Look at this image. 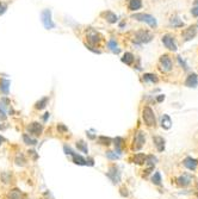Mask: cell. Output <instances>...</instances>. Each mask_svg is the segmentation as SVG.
<instances>
[{
    "mask_svg": "<svg viewBox=\"0 0 198 199\" xmlns=\"http://www.w3.org/2000/svg\"><path fill=\"white\" fill-rule=\"evenodd\" d=\"M86 39H87V43H86V47L91 50H93L94 47H98L103 41V36L98 32V31L93 30V29H88L87 32H86Z\"/></svg>",
    "mask_w": 198,
    "mask_h": 199,
    "instance_id": "1",
    "label": "cell"
},
{
    "mask_svg": "<svg viewBox=\"0 0 198 199\" xmlns=\"http://www.w3.org/2000/svg\"><path fill=\"white\" fill-rule=\"evenodd\" d=\"M142 118H143L147 127H154L156 124L154 111L150 109L149 106H144L143 107V110H142Z\"/></svg>",
    "mask_w": 198,
    "mask_h": 199,
    "instance_id": "2",
    "label": "cell"
},
{
    "mask_svg": "<svg viewBox=\"0 0 198 199\" xmlns=\"http://www.w3.org/2000/svg\"><path fill=\"white\" fill-rule=\"evenodd\" d=\"M153 38V35L147 30L136 31L134 35V41L136 43H149Z\"/></svg>",
    "mask_w": 198,
    "mask_h": 199,
    "instance_id": "3",
    "label": "cell"
},
{
    "mask_svg": "<svg viewBox=\"0 0 198 199\" xmlns=\"http://www.w3.org/2000/svg\"><path fill=\"white\" fill-rule=\"evenodd\" d=\"M132 18L138 20V22H144L147 24H149L152 28H156L158 26V23H156V19L150 16V14H147V13H136L132 16Z\"/></svg>",
    "mask_w": 198,
    "mask_h": 199,
    "instance_id": "4",
    "label": "cell"
},
{
    "mask_svg": "<svg viewBox=\"0 0 198 199\" xmlns=\"http://www.w3.org/2000/svg\"><path fill=\"white\" fill-rule=\"evenodd\" d=\"M41 20H42L43 25H44V28L47 30H50V29L55 28V23L51 20V11L48 10V8H45V10L42 11V13H41Z\"/></svg>",
    "mask_w": 198,
    "mask_h": 199,
    "instance_id": "5",
    "label": "cell"
},
{
    "mask_svg": "<svg viewBox=\"0 0 198 199\" xmlns=\"http://www.w3.org/2000/svg\"><path fill=\"white\" fill-rule=\"evenodd\" d=\"M106 176H108L114 184H118L120 181V169H118V167H117L116 165L109 166V169H108V172H106Z\"/></svg>",
    "mask_w": 198,
    "mask_h": 199,
    "instance_id": "6",
    "label": "cell"
},
{
    "mask_svg": "<svg viewBox=\"0 0 198 199\" xmlns=\"http://www.w3.org/2000/svg\"><path fill=\"white\" fill-rule=\"evenodd\" d=\"M159 66H160L161 72H163V73L171 72V69H172V67H173L171 57L166 54L162 55L161 57H160V60H159Z\"/></svg>",
    "mask_w": 198,
    "mask_h": 199,
    "instance_id": "7",
    "label": "cell"
},
{
    "mask_svg": "<svg viewBox=\"0 0 198 199\" xmlns=\"http://www.w3.org/2000/svg\"><path fill=\"white\" fill-rule=\"evenodd\" d=\"M43 124H41V123H38V122H32V123H30L28 127H26V131L30 134V135H34V136H36V137H38V136H41L43 133Z\"/></svg>",
    "mask_w": 198,
    "mask_h": 199,
    "instance_id": "8",
    "label": "cell"
},
{
    "mask_svg": "<svg viewBox=\"0 0 198 199\" xmlns=\"http://www.w3.org/2000/svg\"><path fill=\"white\" fill-rule=\"evenodd\" d=\"M146 143V137H144V134L142 131H138L136 133L134 141H132V150H140Z\"/></svg>",
    "mask_w": 198,
    "mask_h": 199,
    "instance_id": "9",
    "label": "cell"
},
{
    "mask_svg": "<svg viewBox=\"0 0 198 199\" xmlns=\"http://www.w3.org/2000/svg\"><path fill=\"white\" fill-rule=\"evenodd\" d=\"M162 43H163V45L167 49H169V50H172V51H175V50H177V44H175L173 37L171 36V35H163V36H162Z\"/></svg>",
    "mask_w": 198,
    "mask_h": 199,
    "instance_id": "10",
    "label": "cell"
},
{
    "mask_svg": "<svg viewBox=\"0 0 198 199\" xmlns=\"http://www.w3.org/2000/svg\"><path fill=\"white\" fill-rule=\"evenodd\" d=\"M196 32H197V25H192L190 28H187L183 31V38L184 41H190L193 37L196 36Z\"/></svg>",
    "mask_w": 198,
    "mask_h": 199,
    "instance_id": "11",
    "label": "cell"
},
{
    "mask_svg": "<svg viewBox=\"0 0 198 199\" xmlns=\"http://www.w3.org/2000/svg\"><path fill=\"white\" fill-rule=\"evenodd\" d=\"M7 198L8 199H25L26 194L24 192H22L18 188H11L8 193H7Z\"/></svg>",
    "mask_w": 198,
    "mask_h": 199,
    "instance_id": "12",
    "label": "cell"
},
{
    "mask_svg": "<svg viewBox=\"0 0 198 199\" xmlns=\"http://www.w3.org/2000/svg\"><path fill=\"white\" fill-rule=\"evenodd\" d=\"M100 16H102L108 23H110V24H115V23L118 20V17H117L112 11H104Z\"/></svg>",
    "mask_w": 198,
    "mask_h": 199,
    "instance_id": "13",
    "label": "cell"
},
{
    "mask_svg": "<svg viewBox=\"0 0 198 199\" xmlns=\"http://www.w3.org/2000/svg\"><path fill=\"white\" fill-rule=\"evenodd\" d=\"M185 85L187 87H192V88H195V87H197L198 86V75L197 74H190L187 79H186L185 81Z\"/></svg>",
    "mask_w": 198,
    "mask_h": 199,
    "instance_id": "14",
    "label": "cell"
},
{
    "mask_svg": "<svg viewBox=\"0 0 198 199\" xmlns=\"http://www.w3.org/2000/svg\"><path fill=\"white\" fill-rule=\"evenodd\" d=\"M197 165H198V161L196 159L186 157L185 160H184V166H185L186 168L190 169V170H195V169L197 168Z\"/></svg>",
    "mask_w": 198,
    "mask_h": 199,
    "instance_id": "15",
    "label": "cell"
},
{
    "mask_svg": "<svg viewBox=\"0 0 198 199\" xmlns=\"http://www.w3.org/2000/svg\"><path fill=\"white\" fill-rule=\"evenodd\" d=\"M114 142H115V149H116V153H117L118 155H120L126 141H124L123 137H116V139H114Z\"/></svg>",
    "mask_w": 198,
    "mask_h": 199,
    "instance_id": "16",
    "label": "cell"
},
{
    "mask_svg": "<svg viewBox=\"0 0 198 199\" xmlns=\"http://www.w3.org/2000/svg\"><path fill=\"white\" fill-rule=\"evenodd\" d=\"M142 7V1L141 0H129L128 4V8L130 11H137Z\"/></svg>",
    "mask_w": 198,
    "mask_h": 199,
    "instance_id": "17",
    "label": "cell"
},
{
    "mask_svg": "<svg viewBox=\"0 0 198 199\" xmlns=\"http://www.w3.org/2000/svg\"><path fill=\"white\" fill-rule=\"evenodd\" d=\"M190 182H191V176L190 175H183V176H179L178 179H177V184L179 185V186H183L185 187L187 185H190Z\"/></svg>",
    "mask_w": 198,
    "mask_h": 199,
    "instance_id": "18",
    "label": "cell"
},
{
    "mask_svg": "<svg viewBox=\"0 0 198 199\" xmlns=\"http://www.w3.org/2000/svg\"><path fill=\"white\" fill-rule=\"evenodd\" d=\"M153 141H154V144H155L156 149L159 151H162L165 149V139H162V137H160V136H155V137L153 139Z\"/></svg>",
    "mask_w": 198,
    "mask_h": 199,
    "instance_id": "19",
    "label": "cell"
},
{
    "mask_svg": "<svg viewBox=\"0 0 198 199\" xmlns=\"http://www.w3.org/2000/svg\"><path fill=\"white\" fill-rule=\"evenodd\" d=\"M161 127L163 129H166V130L171 129V127H172V119H171V117L168 115H163L161 117Z\"/></svg>",
    "mask_w": 198,
    "mask_h": 199,
    "instance_id": "20",
    "label": "cell"
},
{
    "mask_svg": "<svg viewBox=\"0 0 198 199\" xmlns=\"http://www.w3.org/2000/svg\"><path fill=\"white\" fill-rule=\"evenodd\" d=\"M146 160H147V156L144 155V154H135L134 155V157H132V162L136 163V165H143V163H146Z\"/></svg>",
    "mask_w": 198,
    "mask_h": 199,
    "instance_id": "21",
    "label": "cell"
},
{
    "mask_svg": "<svg viewBox=\"0 0 198 199\" xmlns=\"http://www.w3.org/2000/svg\"><path fill=\"white\" fill-rule=\"evenodd\" d=\"M72 157H73V162L75 163V165H79V166H86V159L83 157L81 155L74 153L72 155Z\"/></svg>",
    "mask_w": 198,
    "mask_h": 199,
    "instance_id": "22",
    "label": "cell"
},
{
    "mask_svg": "<svg viewBox=\"0 0 198 199\" xmlns=\"http://www.w3.org/2000/svg\"><path fill=\"white\" fill-rule=\"evenodd\" d=\"M8 87H10V81L6 80V79L0 78V91H1L4 94H7V93H8Z\"/></svg>",
    "mask_w": 198,
    "mask_h": 199,
    "instance_id": "23",
    "label": "cell"
},
{
    "mask_svg": "<svg viewBox=\"0 0 198 199\" xmlns=\"http://www.w3.org/2000/svg\"><path fill=\"white\" fill-rule=\"evenodd\" d=\"M49 98L48 97H43L42 99H40L36 104H35V109L36 110H43L47 105H48Z\"/></svg>",
    "mask_w": 198,
    "mask_h": 199,
    "instance_id": "24",
    "label": "cell"
},
{
    "mask_svg": "<svg viewBox=\"0 0 198 199\" xmlns=\"http://www.w3.org/2000/svg\"><path fill=\"white\" fill-rule=\"evenodd\" d=\"M134 60H135V57H134V55L131 53H126L123 55V57H122V62H124L128 66H131Z\"/></svg>",
    "mask_w": 198,
    "mask_h": 199,
    "instance_id": "25",
    "label": "cell"
},
{
    "mask_svg": "<svg viewBox=\"0 0 198 199\" xmlns=\"http://www.w3.org/2000/svg\"><path fill=\"white\" fill-rule=\"evenodd\" d=\"M14 162H16V165H18V166H25L26 165V160H25V156L23 153H18L17 155H16V157H14Z\"/></svg>",
    "mask_w": 198,
    "mask_h": 199,
    "instance_id": "26",
    "label": "cell"
},
{
    "mask_svg": "<svg viewBox=\"0 0 198 199\" xmlns=\"http://www.w3.org/2000/svg\"><path fill=\"white\" fill-rule=\"evenodd\" d=\"M77 148H78V150L83 151L85 154H87L88 153V147H87V143L83 141V139H80V141H77Z\"/></svg>",
    "mask_w": 198,
    "mask_h": 199,
    "instance_id": "27",
    "label": "cell"
},
{
    "mask_svg": "<svg viewBox=\"0 0 198 199\" xmlns=\"http://www.w3.org/2000/svg\"><path fill=\"white\" fill-rule=\"evenodd\" d=\"M108 48L110 49L112 53H115V54H118L120 51V49L117 48V42H116V39H114V38H111L108 42Z\"/></svg>",
    "mask_w": 198,
    "mask_h": 199,
    "instance_id": "28",
    "label": "cell"
},
{
    "mask_svg": "<svg viewBox=\"0 0 198 199\" xmlns=\"http://www.w3.org/2000/svg\"><path fill=\"white\" fill-rule=\"evenodd\" d=\"M143 80L147 81V82H153V84H156L159 81V79L155 74H150V73H146L143 75Z\"/></svg>",
    "mask_w": 198,
    "mask_h": 199,
    "instance_id": "29",
    "label": "cell"
},
{
    "mask_svg": "<svg viewBox=\"0 0 198 199\" xmlns=\"http://www.w3.org/2000/svg\"><path fill=\"white\" fill-rule=\"evenodd\" d=\"M23 141H24L25 144H28V145H36L37 144V141L35 139L30 137L29 134H23Z\"/></svg>",
    "mask_w": 198,
    "mask_h": 199,
    "instance_id": "30",
    "label": "cell"
},
{
    "mask_svg": "<svg viewBox=\"0 0 198 199\" xmlns=\"http://www.w3.org/2000/svg\"><path fill=\"white\" fill-rule=\"evenodd\" d=\"M0 179H1V181L4 184H10L11 180H12V175H11V173H8V172H4V173H1V175H0Z\"/></svg>",
    "mask_w": 198,
    "mask_h": 199,
    "instance_id": "31",
    "label": "cell"
},
{
    "mask_svg": "<svg viewBox=\"0 0 198 199\" xmlns=\"http://www.w3.org/2000/svg\"><path fill=\"white\" fill-rule=\"evenodd\" d=\"M112 142V139L110 137H106V136H99L98 137V143L102 145H110Z\"/></svg>",
    "mask_w": 198,
    "mask_h": 199,
    "instance_id": "32",
    "label": "cell"
},
{
    "mask_svg": "<svg viewBox=\"0 0 198 199\" xmlns=\"http://www.w3.org/2000/svg\"><path fill=\"white\" fill-rule=\"evenodd\" d=\"M152 181H153V184H154V185H160V184H161V175H160L159 172L154 173L153 178H152Z\"/></svg>",
    "mask_w": 198,
    "mask_h": 199,
    "instance_id": "33",
    "label": "cell"
},
{
    "mask_svg": "<svg viewBox=\"0 0 198 199\" xmlns=\"http://www.w3.org/2000/svg\"><path fill=\"white\" fill-rule=\"evenodd\" d=\"M158 161V159L154 157L153 155H149V156H147V160H146V163L147 165H149V167H154V165Z\"/></svg>",
    "mask_w": 198,
    "mask_h": 199,
    "instance_id": "34",
    "label": "cell"
},
{
    "mask_svg": "<svg viewBox=\"0 0 198 199\" xmlns=\"http://www.w3.org/2000/svg\"><path fill=\"white\" fill-rule=\"evenodd\" d=\"M120 156V155L116 154V153H114V151H106V157H108L109 160H118Z\"/></svg>",
    "mask_w": 198,
    "mask_h": 199,
    "instance_id": "35",
    "label": "cell"
},
{
    "mask_svg": "<svg viewBox=\"0 0 198 199\" xmlns=\"http://www.w3.org/2000/svg\"><path fill=\"white\" fill-rule=\"evenodd\" d=\"M57 130H59L60 133H67V131H68V128H67L65 124L60 123V124H57Z\"/></svg>",
    "mask_w": 198,
    "mask_h": 199,
    "instance_id": "36",
    "label": "cell"
},
{
    "mask_svg": "<svg viewBox=\"0 0 198 199\" xmlns=\"http://www.w3.org/2000/svg\"><path fill=\"white\" fill-rule=\"evenodd\" d=\"M171 23H172L174 26H183V23L179 22V19L177 18V17H174V18L171 19Z\"/></svg>",
    "mask_w": 198,
    "mask_h": 199,
    "instance_id": "37",
    "label": "cell"
},
{
    "mask_svg": "<svg viewBox=\"0 0 198 199\" xmlns=\"http://www.w3.org/2000/svg\"><path fill=\"white\" fill-rule=\"evenodd\" d=\"M6 10H7V4L6 3H1V1H0V16H1L3 13H5Z\"/></svg>",
    "mask_w": 198,
    "mask_h": 199,
    "instance_id": "38",
    "label": "cell"
},
{
    "mask_svg": "<svg viewBox=\"0 0 198 199\" xmlns=\"http://www.w3.org/2000/svg\"><path fill=\"white\" fill-rule=\"evenodd\" d=\"M120 196H122V197H128V196H129V192H128V188H126V187H122V188H120Z\"/></svg>",
    "mask_w": 198,
    "mask_h": 199,
    "instance_id": "39",
    "label": "cell"
},
{
    "mask_svg": "<svg viewBox=\"0 0 198 199\" xmlns=\"http://www.w3.org/2000/svg\"><path fill=\"white\" fill-rule=\"evenodd\" d=\"M63 150H65V153H66L67 155H73V154H74V151H73L68 145H65V147H63Z\"/></svg>",
    "mask_w": 198,
    "mask_h": 199,
    "instance_id": "40",
    "label": "cell"
},
{
    "mask_svg": "<svg viewBox=\"0 0 198 199\" xmlns=\"http://www.w3.org/2000/svg\"><path fill=\"white\" fill-rule=\"evenodd\" d=\"M6 118H7V116L6 113H5V110L0 109V119H1V121H6Z\"/></svg>",
    "mask_w": 198,
    "mask_h": 199,
    "instance_id": "41",
    "label": "cell"
},
{
    "mask_svg": "<svg viewBox=\"0 0 198 199\" xmlns=\"http://www.w3.org/2000/svg\"><path fill=\"white\" fill-rule=\"evenodd\" d=\"M86 166H94V160L92 157H87L86 159Z\"/></svg>",
    "mask_w": 198,
    "mask_h": 199,
    "instance_id": "42",
    "label": "cell"
},
{
    "mask_svg": "<svg viewBox=\"0 0 198 199\" xmlns=\"http://www.w3.org/2000/svg\"><path fill=\"white\" fill-rule=\"evenodd\" d=\"M28 153H29V155H31V156H32V159H34V160H37V159H38V155L36 154V151H35V150H29Z\"/></svg>",
    "mask_w": 198,
    "mask_h": 199,
    "instance_id": "43",
    "label": "cell"
},
{
    "mask_svg": "<svg viewBox=\"0 0 198 199\" xmlns=\"http://www.w3.org/2000/svg\"><path fill=\"white\" fill-rule=\"evenodd\" d=\"M191 13H192V16H195V17H198V6L193 7V8L191 10Z\"/></svg>",
    "mask_w": 198,
    "mask_h": 199,
    "instance_id": "44",
    "label": "cell"
},
{
    "mask_svg": "<svg viewBox=\"0 0 198 199\" xmlns=\"http://www.w3.org/2000/svg\"><path fill=\"white\" fill-rule=\"evenodd\" d=\"M163 100H165V96H162V94H160V96L156 98V102H158V103H161Z\"/></svg>",
    "mask_w": 198,
    "mask_h": 199,
    "instance_id": "45",
    "label": "cell"
},
{
    "mask_svg": "<svg viewBox=\"0 0 198 199\" xmlns=\"http://www.w3.org/2000/svg\"><path fill=\"white\" fill-rule=\"evenodd\" d=\"M178 61H179V63L181 65V66H184V68H185V69H187V66H186L185 62H184V61L181 60V57H178Z\"/></svg>",
    "mask_w": 198,
    "mask_h": 199,
    "instance_id": "46",
    "label": "cell"
},
{
    "mask_svg": "<svg viewBox=\"0 0 198 199\" xmlns=\"http://www.w3.org/2000/svg\"><path fill=\"white\" fill-rule=\"evenodd\" d=\"M49 116H50V113H49V112H45V113H44V116H43V122L48 121Z\"/></svg>",
    "mask_w": 198,
    "mask_h": 199,
    "instance_id": "47",
    "label": "cell"
},
{
    "mask_svg": "<svg viewBox=\"0 0 198 199\" xmlns=\"http://www.w3.org/2000/svg\"><path fill=\"white\" fill-rule=\"evenodd\" d=\"M87 136L90 137L91 139H97V136H94V135H92L91 133H87Z\"/></svg>",
    "mask_w": 198,
    "mask_h": 199,
    "instance_id": "48",
    "label": "cell"
},
{
    "mask_svg": "<svg viewBox=\"0 0 198 199\" xmlns=\"http://www.w3.org/2000/svg\"><path fill=\"white\" fill-rule=\"evenodd\" d=\"M5 141H6V139H5L4 137H3V136H1V135H0V147H1V144H3Z\"/></svg>",
    "mask_w": 198,
    "mask_h": 199,
    "instance_id": "49",
    "label": "cell"
},
{
    "mask_svg": "<svg viewBox=\"0 0 198 199\" xmlns=\"http://www.w3.org/2000/svg\"><path fill=\"white\" fill-rule=\"evenodd\" d=\"M195 4H198V0H195Z\"/></svg>",
    "mask_w": 198,
    "mask_h": 199,
    "instance_id": "50",
    "label": "cell"
},
{
    "mask_svg": "<svg viewBox=\"0 0 198 199\" xmlns=\"http://www.w3.org/2000/svg\"><path fill=\"white\" fill-rule=\"evenodd\" d=\"M197 188H198V184H197Z\"/></svg>",
    "mask_w": 198,
    "mask_h": 199,
    "instance_id": "51",
    "label": "cell"
},
{
    "mask_svg": "<svg viewBox=\"0 0 198 199\" xmlns=\"http://www.w3.org/2000/svg\"><path fill=\"white\" fill-rule=\"evenodd\" d=\"M197 197H198V193H197Z\"/></svg>",
    "mask_w": 198,
    "mask_h": 199,
    "instance_id": "52",
    "label": "cell"
},
{
    "mask_svg": "<svg viewBox=\"0 0 198 199\" xmlns=\"http://www.w3.org/2000/svg\"><path fill=\"white\" fill-rule=\"evenodd\" d=\"M197 25H198V23H197Z\"/></svg>",
    "mask_w": 198,
    "mask_h": 199,
    "instance_id": "53",
    "label": "cell"
}]
</instances>
